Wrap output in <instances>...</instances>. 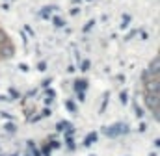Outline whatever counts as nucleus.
I'll return each instance as SVG.
<instances>
[{"mask_svg":"<svg viewBox=\"0 0 160 156\" xmlns=\"http://www.w3.org/2000/svg\"><path fill=\"white\" fill-rule=\"evenodd\" d=\"M125 132H128V126H127L125 123H118V124L112 126V128H104V134L110 136V138H118L119 134H125Z\"/></svg>","mask_w":160,"mask_h":156,"instance_id":"obj_1","label":"nucleus"},{"mask_svg":"<svg viewBox=\"0 0 160 156\" xmlns=\"http://www.w3.org/2000/svg\"><path fill=\"white\" fill-rule=\"evenodd\" d=\"M145 91L147 93H160V80H158V76H147L145 80Z\"/></svg>","mask_w":160,"mask_h":156,"instance_id":"obj_2","label":"nucleus"},{"mask_svg":"<svg viewBox=\"0 0 160 156\" xmlns=\"http://www.w3.org/2000/svg\"><path fill=\"white\" fill-rule=\"evenodd\" d=\"M145 104L149 110L160 108V93H147L145 95Z\"/></svg>","mask_w":160,"mask_h":156,"instance_id":"obj_3","label":"nucleus"},{"mask_svg":"<svg viewBox=\"0 0 160 156\" xmlns=\"http://www.w3.org/2000/svg\"><path fill=\"white\" fill-rule=\"evenodd\" d=\"M13 54H15V48H13V45L9 41H6V43L0 45V58L2 60H9Z\"/></svg>","mask_w":160,"mask_h":156,"instance_id":"obj_4","label":"nucleus"},{"mask_svg":"<svg viewBox=\"0 0 160 156\" xmlns=\"http://www.w3.org/2000/svg\"><path fill=\"white\" fill-rule=\"evenodd\" d=\"M158 71H160V56H155L153 58V61L149 63V75L151 76H158Z\"/></svg>","mask_w":160,"mask_h":156,"instance_id":"obj_5","label":"nucleus"},{"mask_svg":"<svg viewBox=\"0 0 160 156\" xmlns=\"http://www.w3.org/2000/svg\"><path fill=\"white\" fill-rule=\"evenodd\" d=\"M95 141H97V134H95V132H91V134H88V136H86L84 145H91V143H95Z\"/></svg>","mask_w":160,"mask_h":156,"instance_id":"obj_6","label":"nucleus"},{"mask_svg":"<svg viewBox=\"0 0 160 156\" xmlns=\"http://www.w3.org/2000/svg\"><path fill=\"white\" fill-rule=\"evenodd\" d=\"M75 87H77V91H84V89H86V82H84V80H77V82H75Z\"/></svg>","mask_w":160,"mask_h":156,"instance_id":"obj_7","label":"nucleus"},{"mask_svg":"<svg viewBox=\"0 0 160 156\" xmlns=\"http://www.w3.org/2000/svg\"><path fill=\"white\" fill-rule=\"evenodd\" d=\"M52 9H54V6H48V7H45V9L41 11V17H45V19H47V17L50 15V11H52Z\"/></svg>","mask_w":160,"mask_h":156,"instance_id":"obj_8","label":"nucleus"},{"mask_svg":"<svg viewBox=\"0 0 160 156\" xmlns=\"http://www.w3.org/2000/svg\"><path fill=\"white\" fill-rule=\"evenodd\" d=\"M52 21H54V24H56V26H65V21H63L62 17H54Z\"/></svg>","mask_w":160,"mask_h":156,"instance_id":"obj_9","label":"nucleus"},{"mask_svg":"<svg viewBox=\"0 0 160 156\" xmlns=\"http://www.w3.org/2000/svg\"><path fill=\"white\" fill-rule=\"evenodd\" d=\"M56 128H58V130H65V128H69V123H67V121H60Z\"/></svg>","mask_w":160,"mask_h":156,"instance_id":"obj_10","label":"nucleus"},{"mask_svg":"<svg viewBox=\"0 0 160 156\" xmlns=\"http://www.w3.org/2000/svg\"><path fill=\"white\" fill-rule=\"evenodd\" d=\"M128 22H130V15H123V22H121V26H123V28H127V26H128Z\"/></svg>","mask_w":160,"mask_h":156,"instance_id":"obj_11","label":"nucleus"},{"mask_svg":"<svg viewBox=\"0 0 160 156\" xmlns=\"http://www.w3.org/2000/svg\"><path fill=\"white\" fill-rule=\"evenodd\" d=\"M6 41H9V39H8V34H6L4 30H0V45L6 43Z\"/></svg>","mask_w":160,"mask_h":156,"instance_id":"obj_12","label":"nucleus"},{"mask_svg":"<svg viewBox=\"0 0 160 156\" xmlns=\"http://www.w3.org/2000/svg\"><path fill=\"white\" fill-rule=\"evenodd\" d=\"M89 65H91V63H89V61L86 60V61H82V65H80V69H82V71H88V69H89Z\"/></svg>","mask_w":160,"mask_h":156,"instance_id":"obj_13","label":"nucleus"},{"mask_svg":"<svg viewBox=\"0 0 160 156\" xmlns=\"http://www.w3.org/2000/svg\"><path fill=\"white\" fill-rule=\"evenodd\" d=\"M134 110H136V115H138V117H142V115H143V110H142V108H140L138 104L134 106Z\"/></svg>","mask_w":160,"mask_h":156,"instance_id":"obj_14","label":"nucleus"},{"mask_svg":"<svg viewBox=\"0 0 160 156\" xmlns=\"http://www.w3.org/2000/svg\"><path fill=\"white\" fill-rule=\"evenodd\" d=\"M67 108H69V110H71V112H77V108H75V104H73V102H71V100H69V102H67Z\"/></svg>","mask_w":160,"mask_h":156,"instance_id":"obj_15","label":"nucleus"},{"mask_svg":"<svg viewBox=\"0 0 160 156\" xmlns=\"http://www.w3.org/2000/svg\"><path fill=\"white\" fill-rule=\"evenodd\" d=\"M93 22H95V21H91V22H88V24H86V26H84V32H88V30H89V28H91V26H93Z\"/></svg>","mask_w":160,"mask_h":156,"instance_id":"obj_16","label":"nucleus"},{"mask_svg":"<svg viewBox=\"0 0 160 156\" xmlns=\"http://www.w3.org/2000/svg\"><path fill=\"white\" fill-rule=\"evenodd\" d=\"M121 102H123V104H125V102H127V93H121Z\"/></svg>","mask_w":160,"mask_h":156,"instance_id":"obj_17","label":"nucleus"},{"mask_svg":"<svg viewBox=\"0 0 160 156\" xmlns=\"http://www.w3.org/2000/svg\"><path fill=\"white\" fill-rule=\"evenodd\" d=\"M45 69H47V63H45V61H41V63H39V71H45Z\"/></svg>","mask_w":160,"mask_h":156,"instance_id":"obj_18","label":"nucleus"},{"mask_svg":"<svg viewBox=\"0 0 160 156\" xmlns=\"http://www.w3.org/2000/svg\"><path fill=\"white\" fill-rule=\"evenodd\" d=\"M78 11H80L78 7H73V9H71V15H77V13H78Z\"/></svg>","mask_w":160,"mask_h":156,"instance_id":"obj_19","label":"nucleus"}]
</instances>
